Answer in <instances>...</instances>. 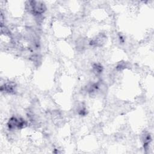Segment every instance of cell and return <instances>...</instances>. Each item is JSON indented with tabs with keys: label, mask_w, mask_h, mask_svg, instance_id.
I'll return each instance as SVG.
<instances>
[{
	"label": "cell",
	"mask_w": 154,
	"mask_h": 154,
	"mask_svg": "<svg viewBox=\"0 0 154 154\" xmlns=\"http://www.w3.org/2000/svg\"><path fill=\"white\" fill-rule=\"evenodd\" d=\"M26 122L25 120L22 118H17L16 117H11L8 123L7 126L9 130H14V129H21L24 128L26 126Z\"/></svg>",
	"instance_id": "cell-2"
},
{
	"label": "cell",
	"mask_w": 154,
	"mask_h": 154,
	"mask_svg": "<svg viewBox=\"0 0 154 154\" xmlns=\"http://www.w3.org/2000/svg\"><path fill=\"white\" fill-rule=\"evenodd\" d=\"M126 67V66L125 63H119L118 64V65L117 66L116 69L118 70H123L124 69H125Z\"/></svg>",
	"instance_id": "cell-7"
},
{
	"label": "cell",
	"mask_w": 154,
	"mask_h": 154,
	"mask_svg": "<svg viewBox=\"0 0 154 154\" xmlns=\"http://www.w3.org/2000/svg\"><path fill=\"white\" fill-rule=\"evenodd\" d=\"M78 112L80 116H85L87 114V110L85 106L82 105V104L79 106L78 108Z\"/></svg>",
	"instance_id": "cell-6"
},
{
	"label": "cell",
	"mask_w": 154,
	"mask_h": 154,
	"mask_svg": "<svg viewBox=\"0 0 154 154\" xmlns=\"http://www.w3.org/2000/svg\"><path fill=\"white\" fill-rule=\"evenodd\" d=\"M103 71V67L99 64H94L93 66V72L95 75H100Z\"/></svg>",
	"instance_id": "cell-5"
},
{
	"label": "cell",
	"mask_w": 154,
	"mask_h": 154,
	"mask_svg": "<svg viewBox=\"0 0 154 154\" xmlns=\"http://www.w3.org/2000/svg\"><path fill=\"white\" fill-rule=\"evenodd\" d=\"M28 9L32 14L35 16L42 15L46 11V5L42 1H32L28 2Z\"/></svg>",
	"instance_id": "cell-1"
},
{
	"label": "cell",
	"mask_w": 154,
	"mask_h": 154,
	"mask_svg": "<svg viewBox=\"0 0 154 154\" xmlns=\"http://www.w3.org/2000/svg\"><path fill=\"white\" fill-rule=\"evenodd\" d=\"M106 36L103 34H99L94 38H93L89 43V44L93 46H102L105 44L106 40Z\"/></svg>",
	"instance_id": "cell-3"
},
{
	"label": "cell",
	"mask_w": 154,
	"mask_h": 154,
	"mask_svg": "<svg viewBox=\"0 0 154 154\" xmlns=\"http://www.w3.org/2000/svg\"><path fill=\"white\" fill-rule=\"evenodd\" d=\"M1 91H4L10 94H14L16 91V85L13 82H8L1 86Z\"/></svg>",
	"instance_id": "cell-4"
}]
</instances>
